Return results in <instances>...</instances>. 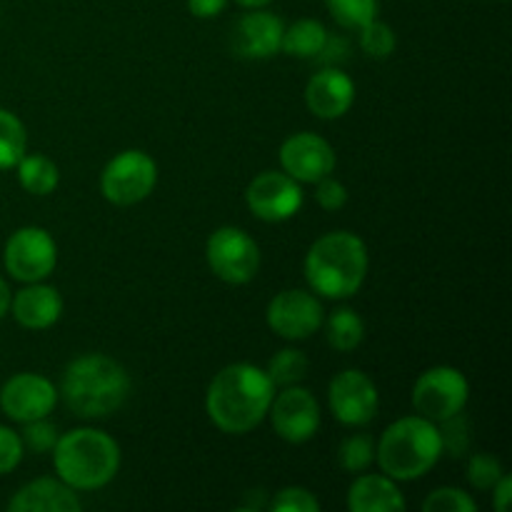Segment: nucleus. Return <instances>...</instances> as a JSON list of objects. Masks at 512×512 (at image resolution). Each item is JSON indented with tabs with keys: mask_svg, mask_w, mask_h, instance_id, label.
<instances>
[{
	"mask_svg": "<svg viewBox=\"0 0 512 512\" xmlns=\"http://www.w3.org/2000/svg\"><path fill=\"white\" fill-rule=\"evenodd\" d=\"M273 383L258 365L233 363L220 370L208 385L205 410L218 430L245 435L263 423L273 403Z\"/></svg>",
	"mask_w": 512,
	"mask_h": 512,
	"instance_id": "f257e3e1",
	"label": "nucleus"
},
{
	"mask_svg": "<svg viewBox=\"0 0 512 512\" xmlns=\"http://www.w3.org/2000/svg\"><path fill=\"white\" fill-rule=\"evenodd\" d=\"M60 395L70 413L78 418H108L128 400L130 375L108 355H83L65 368Z\"/></svg>",
	"mask_w": 512,
	"mask_h": 512,
	"instance_id": "f03ea898",
	"label": "nucleus"
},
{
	"mask_svg": "<svg viewBox=\"0 0 512 512\" xmlns=\"http://www.w3.org/2000/svg\"><path fill=\"white\" fill-rule=\"evenodd\" d=\"M303 270L313 293L330 300L353 298L368 275V248L355 233L335 230L310 245Z\"/></svg>",
	"mask_w": 512,
	"mask_h": 512,
	"instance_id": "7ed1b4c3",
	"label": "nucleus"
},
{
	"mask_svg": "<svg viewBox=\"0 0 512 512\" xmlns=\"http://www.w3.org/2000/svg\"><path fill=\"white\" fill-rule=\"evenodd\" d=\"M443 458V443L433 420L423 415L395 420L375 448V460L388 478L398 483L428 475Z\"/></svg>",
	"mask_w": 512,
	"mask_h": 512,
	"instance_id": "20e7f679",
	"label": "nucleus"
},
{
	"mask_svg": "<svg viewBox=\"0 0 512 512\" xmlns=\"http://www.w3.org/2000/svg\"><path fill=\"white\" fill-rule=\"evenodd\" d=\"M53 465L58 478L73 490H100L118 475L120 448L103 430H70L58 435Z\"/></svg>",
	"mask_w": 512,
	"mask_h": 512,
	"instance_id": "39448f33",
	"label": "nucleus"
},
{
	"mask_svg": "<svg viewBox=\"0 0 512 512\" xmlns=\"http://www.w3.org/2000/svg\"><path fill=\"white\" fill-rule=\"evenodd\" d=\"M155 183H158V165L143 150H123L105 165L100 175L103 198L118 208H128L148 198Z\"/></svg>",
	"mask_w": 512,
	"mask_h": 512,
	"instance_id": "423d86ee",
	"label": "nucleus"
},
{
	"mask_svg": "<svg viewBox=\"0 0 512 512\" xmlns=\"http://www.w3.org/2000/svg\"><path fill=\"white\" fill-rule=\"evenodd\" d=\"M205 258H208L210 270L230 285L250 283L260 268L258 243L245 230L233 228V225L218 228L210 235L205 245Z\"/></svg>",
	"mask_w": 512,
	"mask_h": 512,
	"instance_id": "0eeeda50",
	"label": "nucleus"
},
{
	"mask_svg": "<svg viewBox=\"0 0 512 512\" xmlns=\"http://www.w3.org/2000/svg\"><path fill=\"white\" fill-rule=\"evenodd\" d=\"M470 398L468 378L458 368L438 365L430 368L415 380L413 405L423 418L440 423L445 418H453L455 413L465 410Z\"/></svg>",
	"mask_w": 512,
	"mask_h": 512,
	"instance_id": "6e6552de",
	"label": "nucleus"
},
{
	"mask_svg": "<svg viewBox=\"0 0 512 512\" xmlns=\"http://www.w3.org/2000/svg\"><path fill=\"white\" fill-rule=\"evenodd\" d=\"M3 260L5 270L13 280L40 283L55 270L58 248H55V240L50 238L48 230L28 225V228H20L10 235L8 243H5Z\"/></svg>",
	"mask_w": 512,
	"mask_h": 512,
	"instance_id": "1a4fd4ad",
	"label": "nucleus"
},
{
	"mask_svg": "<svg viewBox=\"0 0 512 512\" xmlns=\"http://www.w3.org/2000/svg\"><path fill=\"white\" fill-rule=\"evenodd\" d=\"M328 403L338 423L363 428L378 415L380 395L363 370H343L330 380Z\"/></svg>",
	"mask_w": 512,
	"mask_h": 512,
	"instance_id": "9d476101",
	"label": "nucleus"
},
{
	"mask_svg": "<svg viewBox=\"0 0 512 512\" xmlns=\"http://www.w3.org/2000/svg\"><path fill=\"white\" fill-rule=\"evenodd\" d=\"M245 203L255 218L265 223H283L298 215L303 208V188L288 173L265 170L245 190Z\"/></svg>",
	"mask_w": 512,
	"mask_h": 512,
	"instance_id": "9b49d317",
	"label": "nucleus"
},
{
	"mask_svg": "<svg viewBox=\"0 0 512 512\" xmlns=\"http://www.w3.org/2000/svg\"><path fill=\"white\" fill-rule=\"evenodd\" d=\"M265 320L280 338L305 340L323 328L325 310L308 290H283L270 300Z\"/></svg>",
	"mask_w": 512,
	"mask_h": 512,
	"instance_id": "f8f14e48",
	"label": "nucleus"
},
{
	"mask_svg": "<svg viewBox=\"0 0 512 512\" xmlns=\"http://www.w3.org/2000/svg\"><path fill=\"white\" fill-rule=\"evenodd\" d=\"M270 423L285 443H308L320 428V405L310 390L300 385H288L270 403Z\"/></svg>",
	"mask_w": 512,
	"mask_h": 512,
	"instance_id": "ddd939ff",
	"label": "nucleus"
},
{
	"mask_svg": "<svg viewBox=\"0 0 512 512\" xmlns=\"http://www.w3.org/2000/svg\"><path fill=\"white\" fill-rule=\"evenodd\" d=\"M58 403V390L45 375L18 373L0 388V408L15 423L48 418Z\"/></svg>",
	"mask_w": 512,
	"mask_h": 512,
	"instance_id": "4468645a",
	"label": "nucleus"
},
{
	"mask_svg": "<svg viewBox=\"0 0 512 512\" xmlns=\"http://www.w3.org/2000/svg\"><path fill=\"white\" fill-rule=\"evenodd\" d=\"M335 150L325 138L315 133H295L280 145V165L283 173L298 183H318L325 175H333Z\"/></svg>",
	"mask_w": 512,
	"mask_h": 512,
	"instance_id": "2eb2a0df",
	"label": "nucleus"
},
{
	"mask_svg": "<svg viewBox=\"0 0 512 512\" xmlns=\"http://www.w3.org/2000/svg\"><path fill=\"white\" fill-rule=\"evenodd\" d=\"M355 83L340 68H323L305 85V105L323 120H338L353 108Z\"/></svg>",
	"mask_w": 512,
	"mask_h": 512,
	"instance_id": "dca6fc26",
	"label": "nucleus"
},
{
	"mask_svg": "<svg viewBox=\"0 0 512 512\" xmlns=\"http://www.w3.org/2000/svg\"><path fill=\"white\" fill-rule=\"evenodd\" d=\"M283 20L278 15L268 13L263 8H255L253 13H245L233 30V48L240 58L265 60L280 53L283 43Z\"/></svg>",
	"mask_w": 512,
	"mask_h": 512,
	"instance_id": "f3484780",
	"label": "nucleus"
},
{
	"mask_svg": "<svg viewBox=\"0 0 512 512\" xmlns=\"http://www.w3.org/2000/svg\"><path fill=\"white\" fill-rule=\"evenodd\" d=\"M10 308L18 325L28 330H45L63 315V298L53 285L28 283V288L18 290L15 298H10Z\"/></svg>",
	"mask_w": 512,
	"mask_h": 512,
	"instance_id": "a211bd4d",
	"label": "nucleus"
},
{
	"mask_svg": "<svg viewBox=\"0 0 512 512\" xmlns=\"http://www.w3.org/2000/svg\"><path fill=\"white\" fill-rule=\"evenodd\" d=\"M10 512H80L83 503L63 480L40 478L23 485L8 503Z\"/></svg>",
	"mask_w": 512,
	"mask_h": 512,
	"instance_id": "6ab92c4d",
	"label": "nucleus"
},
{
	"mask_svg": "<svg viewBox=\"0 0 512 512\" xmlns=\"http://www.w3.org/2000/svg\"><path fill=\"white\" fill-rule=\"evenodd\" d=\"M350 512H403L405 498L388 475H360L348 490Z\"/></svg>",
	"mask_w": 512,
	"mask_h": 512,
	"instance_id": "aec40b11",
	"label": "nucleus"
},
{
	"mask_svg": "<svg viewBox=\"0 0 512 512\" xmlns=\"http://www.w3.org/2000/svg\"><path fill=\"white\" fill-rule=\"evenodd\" d=\"M325 43H328V30L320 20L303 18L298 23H293L290 28L283 30V43H280V50L293 58L313 60L323 53Z\"/></svg>",
	"mask_w": 512,
	"mask_h": 512,
	"instance_id": "412c9836",
	"label": "nucleus"
},
{
	"mask_svg": "<svg viewBox=\"0 0 512 512\" xmlns=\"http://www.w3.org/2000/svg\"><path fill=\"white\" fill-rule=\"evenodd\" d=\"M15 168H18V180L23 190L33 195L53 193L60 183L58 165L45 155H23Z\"/></svg>",
	"mask_w": 512,
	"mask_h": 512,
	"instance_id": "4be33fe9",
	"label": "nucleus"
},
{
	"mask_svg": "<svg viewBox=\"0 0 512 512\" xmlns=\"http://www.w3.org/2000/svg\"><path fill=\"white\" fill-rule=\"evenodd\" d=\"M325 335H328V343L338 353H350V350H355L363 343L365 323L355 310L338 308L330 315L328 323H325Z\"/></svg>",
	"mask_w": 512,
	"mask_h": 512,
	"instance_id": "5701e85b",
	"label": "nucleus"
},
{
	"mask_svg": "<svg viewBox=\"0 0 512 512\" xmlns=\"http://www.w3.org/2000/svg\"><path fill=\"white\" fill-rule=\"evenodd\" d=\"M28 150V133L18 115L0 108V170L15 168Z\"/></svg>",
	"mask_w": 512,
	"mask_h": 512,
	"instance_id": "b1692460",
	"label": "nucleus"
},
{
	"mask_svg": "<svg viewBox=\"0 0 512 512\" xmlns=\"http://www.w3.org/2000/svg\"><path fill=\"white\" fill-rule=\"evenodd\" d=\"M268 378L273 388H288V385H298L300 380L308 375V358L303 350L285 348L275 355L268 363Z\"/></svg>",
	"mask_w": 512,
	"mask_h": 512,
	"instance_id": "393cba45",
	"label": "nucleus"
},
{
	"mask_svg": "<svg viewBox=\"0 0 512 512\" xmlns=\"http://www.w3.org/2000/svg\"><path fill=\"white\" fill-rule=\"evenodd\" d=\"M325 8L343 28L360 30L365 23L378 18V0H325Z\"/></svg>",
	"mask_w": 512,
	"mask_h": 512,
	"instance_id": "a878e982",
	"label": "nucleus"
},
{
	"mask_svg": "<svg viewBox=\"0 0 512 512\" xmlns=\"http://www.w3.org/2000/svg\"><path fill=\"white\" fill-rule=\"evenodd\" d=\"M440 443H443V455H450V458H463L470 450V443H473V425H470L468 415L460 410L453 418L440 420Z\"/></svg>",
	"mask_w": 512,
	"mask_h": 512,
	"instance_id": "bb28decb",
	"label": "nucleus"
},
{
	"mask_svg": "<svg viewBox=\"0 0 512 512\" xmlns=\"http://www.w3.org/2000/svg\"><path fill=\"white\" fill-rule=\"evenodd\" d=\"M340 468L348 473H365L375 460V443L368 435H350L340 443Z\"/></svg>",
	"mask_w": 512,
	"mask_h": 512,
	"instance_id": "cd10ccee",
	"label": "nucleus"
},
{
	"mask_svg": "<svg viewBox=\"0 0 512 512\" xmlns=\"http://www.w3.org/2000/svg\"><path fill=\"white\" fill-rule=\"evenodd\" d=\"M395 45H398V40H395L393 28H390L388 23H380L378 18L370 20V23H365L363 28H360V48H363V53L370 55V58H390Z\"/></svg>",
	"mask_w": 512,
	"mask_h": 512,
	"instance_id": "c85d7f7f",
	"label": "nucleus"
},
{
	"mask_svg": "<svg viewBox=\"0 0 512 512\" xmlns=\"http://www.w3.org/2000/svg\"><path fill=\"white\" fill-rule=\"evenodd\" d=\"M425 512H475L478 503L460 488H438L423 503Z\"/></svg>",
	"mask_w": 512,
	"mask_h": 512,
	"instance_id": "c756f323",
	"label": "nucleus"
},
{
	"mask_svg": "<svg viewBox=\"0 0 512 512\" xmlns=\"http://www.w3.org/2000/svg\"><path fill=\"white\" fill-rule=\"evenodd\" d=\"M503 465H500L498 458L488 453H478L470 458L468 465V483L473 485L475 490H493V485L503 478Z\"/></svg>",
	"mask_w": 512,
	"mask_h": 512,
	"instance_id": "7c9ffc66",
	"label": "nucleus"
},
{
	"mask_svg": "<svg viewBox=\"0 0 512 512\" xmlns=\"http://www.w3.org/2000/svg\"><path fill=\"white\" fill-rule=\"evenodd\" d=\"M20 440H23V448L30 450V453L45 455L55 448V443H58V430H55V425L48 423L45 418L30 420V423H25Z\"/></svg>",
	"mask_w": 512,
	"mask_h": 512,
	"instance_id": "2f4dec72",
	"label": "nucleus"
},
{
	"mask_svg": "<svg viewBox=\"0 0 512 512\" xmlns=\"http://www.w3.org/2000/svg\"><path fill=\"white\" fill-rule=\"evenodd\" d=\"M273 512H320V503L310 490L305 488H283L270 503Z\"/></svg>",
	"mask_w": 512,
	"mask_h": 512,
	"instance_id": "473e14b6",
	"label": "nucleus"
},
{
	"mask_svg": "<svg viewBox=\"0 0 512 512\" xmlns=\"http://www.w3.org/2000/svg\"><path fill=\"white\" fill-rule=\"evenodd\" d=\"M315 185H318L315 188V200H318L320 208L328 210V213L345 208V203H348V190H345V185L340 180H335L333 175H325Z\"/></svg>",
	"mask_w": 512,
	"mask_h": 512,
	"instance_id": "72a5a7b5",
	"label": "nucleus"
},
{
	"mask_svg": "<svg viewBox=\"0 0 512 512\" xmlns=\"http://www.w3.org/2000/svg\"><path fill=\"white\" fill-rule=\"evenodd\" d=\"M23 440L18 433L0 425V475L13 473L23 460Z\"/></svg>",
	"mask_w": 512,
	"mask_h": 512,
	"instance_id": "f704fd0d",
	"label": "nucleus"
},
{
	"mask_svg": "<svg viewBox=\"0 0 512 512\" xmlns=\"http://www.w3.org/2000/svg\"><path fill=\"white\" fill-rule=\"evenodd\" d=\"M228 0H188V10L195 18H218Z\"/></svg>",
	"mask_w": 512,
	"mask_h": 512,
	"instance_id": "c9c22d12",
	"label": "nucleus"
},
{
	"mask_svg": "<svg viewBox=\"0 0 512 512\" xmlns=\"http://www.w3.org/2000/svg\"><path fill=\"white\" fill-rule=\"evenodd\" d=\"M510 500H512V478H510V475L503 473V478H500L498 483L493 485V505H495V510L505 512V510H508Z\"/></svg>",
	"mask_w": 512,
	"mask_h": 512,
	"instance_id": "e433bc0d",
	"label": "nucleus"
},
{
	"mask_svg": "<svg viewBox=\"0 0 512 512\" xmlns=\"http://www.w3.org/2000/svg\"><path fill=\"white\" fill-rule=\"evenodd\" d=\"M10 310V288L3 278H0V320L5 318V313Z\"/></svg>",
	"mask_w": 512,
	"mask_h": 512,
	"instance_id": "4c0bfd02",
	"label": "nucleus"
},
{
	"mask_svg": "<svg viewBox=\"0 0 512 512\" xmlns=\"http://www.w3.org/2000/svg\"><path fill=\"white\" fill-rule=\"evenodd\" d=\"M235 3H238V5H243V8H250V10H255V8H265V5H268V3H273V0H235Z\"/></svg>",
	"mask_w": 512,
	"mask_h": 512,
	"instance_id": "58836bf2",
	"label": "nucleus"
}]
</instances>
